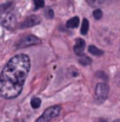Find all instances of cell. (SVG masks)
<instances>
[{"label": "cell", "mask_w": 120, "mask_h": 122, "mask_svg": "<svg viewBox=\"0 0 120 122\" xmlns=\"http://www.w3.org/2000/svg\"><path fill=\"white\" fill-rule=\"evenodd\" d=\"M88 51H89V53H92V55H94V56H101V55L104 53L100 49H98V47L94 46V45L88 46Z\"/></svg>", "instance_id": "9c48e42d"}, {"label": "cell", "mask_w": 120, "mask_h": 122, "mask_svg": "<svg viewBox=\"0 0 120 122\" xmlns=\"http://www.w3.org/2000/svg\"><path fill=\"white\" fill-rule=\"evenodd\" d=\"M40 21H41V18L39 15H30L28 18H26L21 24H20V29H27V27H32V26H36L38 25Z\"/></svg>", "instance_id": "8992f818"}, {"label": "cell", "mask_w": 120, "mask_h": 122, "mask_svg": "<svg viewBox=\"0 0 120 122\" xmlns=\"http://www.w3.org/2000/svg\"><path fill=\"white\" fill-rule=\"evenodd\" d=\"M79 63L80 64H82V65H89L91 63H92V61H91V58L89 57H87V56H80L79 58Z\"/></svg>", "instance_id": "4fadbf2b"}, {"label": "cell", "mask_w": 120, "mask_h": 122, "mask_svg": "<svg viewBox=\"0 0 120 122\" xmlns=\"http://www.w3.org/2000/svg\"><path fill=\"white\" fill-rule=\"evenodd\" d=\"M85 41L84 39H81V38H78L77 41H76V44H74V47H73V50H74V53L77 55V56H82L84 55V50H85Z\"/></svg>", "instance_id": "52a82bcc"}, {"label": "cell", "mask_w": 120, "mask_h": 122, "mask_svg": "<svg viewBox=\"0 0 120 122\" xmlns=\"http://www.w3.org/2000/svg\"><path fill=\"white\" fill-rule=\"evenodd\" d=\"M40 106H41V100H40L39 97L32 98V101H31V107H32L33 109H38Z\"/></svg>", "instance_id": "7c38bea8"}, {"label": "cell", "mask_w": 120, "mask_h": 122, "mask_svg": "<svg viewBox=\"0 0 120 122\" xmlns=\"http://www.w3.org/2000/svg\"><path fill=\"white\" fill-rule=\"evenodd\" d=\"M79 18L78 17H73V18H71L67 23H66V26L67 27H70V29H76L78 25H79Z\"/></svg>", "instance_id": "ba28073f"}, {"label": "cell", "mask_w": 120, "mask_h": 122, "mask_svg": "<svg viewBox=\"0 0 120 122\" xmlns=\"http://www.w3.org/2000/svg\"><path fill=\"white\" fill-rule=\"evenodd\" d=\"M46 14H48V18H49V19L53 18V11H52V10H48V13L46 12Z\"/></svg>", "instance_id": "e0dca14e"}, {"label": "cell", "mask_w": 120, "mask_h": 122, "mask_svg": "<svg viewBox=\"0 0 120 122\" xmlns=\"http://www.w3.org/2000/svg\"><path fill=\"white\" fill-rule=\"evenodd\" d=\"M61 113V107L60 106H53L47 108L37 120V122H51L53 119H55L57 116H59V114Z\"/></svg>", "instance_id": "3957f363"}, {"label": "cell", "mask_w": 120, "mask_h": 122, "mask_svg": "<svg viewBox=\"0 0 120 122\" xmlns=\"http://www.w3.org/2000/svg\"><path fill=\"white\" fill-rule=\"evenodd\" d=\"M86 2L91 7H99L104 4V0H86Z\"/></svg>", "instance_id": "8fae6325"}, {"label": "cell", "mask_w": 120, "mask_h": 122, "mask_svg": "<svg viewBox=\"0 0 120 122\" xmlns=\"http://www.w3.org/2000/svg\"><path fill=\"white\" fill-rule=\"evenodd\" d=\"M12 4H4L0 6V24L7 29V30H13L17 25V14L11 7Z\"/></svg>", "instance_id": "7a4b0ae2"}, {"label": "cell", "mask_w": 120, "mask_h": 122, "mask_svg": "<svg viewBox=\"0 0 120 122\" xmlns=\"http://www.w3.org/2000/svg\"><path fill=\"white\" fill-rule=\"evenodd\" d=\"M88 27H89L88 20H87V19H84V20H82V24H81V35H87Z\"/></svg>", "instance_id": "30bf717a"}, {"label": "cell", "mask_w": 120, "mask_h": 122, "mask_svg": "<svg viewBox=\"0 0 120 122\" xmlns=\"http://www.w3.org/2000/svg\"><path fill=\"white\" fill-rule=\"evenodd\" d=\"M108 92H110V88L107 85V83L105 82H100L95 85V91H94V97H95V101L98 103H101L104 102L107 96H108Z\"/></svg>", "instance_id": "277c9868"}, {"label": "cell", "mask_w": 120, "mask_h": 122, "mask_svg": "<svg viewBox=\"0 0 120 122\" xmlns=\"http://www.w3.org/2000/svg\"><path fill=\"white\" fill-rule=\"evenodd\" d=\"M34 5H36V8H41L45 6V1L44 0H33Z\"/></svg>", "instance_id": "9a60e30c"}, {"label": "cell", "mask_w": 120, "mask_h": 122, "mask_svg": "<svg viewBox=\"0 0 120 122\" xmlns=\"http://www.w3.org/2000/svg\"><path fill=\"white\" fill-rule=\"evenodd\" d=\"M113 122H120V120H116V121H113Z\"/></svg>", "instance_id": "ac0fdd59"}, {"label": "cell", "mask_w": 120, "mask_h": 122, "mask_svg": "<svg viewBox=\"0 0 120 122\" xmlns=\"http://www.w3.org/2000/svg\"><path fill=\"white\" fill-rule=\"evenodd\" d=\"M40 41L38 37L33 36V35H27L25 37H22L20 41H18L17 44V49H25V47H28V46H32V45H37L40 44Z\"/></svg>", "instance_id": "5b68a950"}, {"label": "cell", "mask_w": 120, "mask_h": 122, "mask_svg": "<svg viewBox=\"0 0 120 122\" xmlns=\"http://www.w3.org/2000/svg\"><path fill=\"white\" fill-rule=\"evenodd\" d=\"M93 17H94V19H97V20H99V19H101V17H102V12H101V10H94V12H93Z\"/></svg>", "instance_id": "5bb4252c"}, {"label": "cell", "mask_w": 120, "mask_h": 122, "mask_svg": "<svg viewBox=\"0 0 120 122\" xmlns=\"http://www.w3.org/2000/svg\"><path fill=\"white\" fill-rule=\"evenodd\" d=\"M31 61L26 55L12 57L0 74V95L5 98H14L22 90L25 80L30 72Z\"/></svg>", "instance_id": "6da1fadb"}, {"label": "cell", "mask_w": 120, "mask_h": 122, "mask_svg": "<svg viewBox=\"0 0 120 122\" xmlns=\"http://www.w3.org/2000/svg\"><path fill=\"white\" fill-rule=\"evenodd\" d=\"M116 83H117V85L120 88V71L117 74V76H116Z\"/></svg>", "instance_id": "2e32d148"}]
</instances>
